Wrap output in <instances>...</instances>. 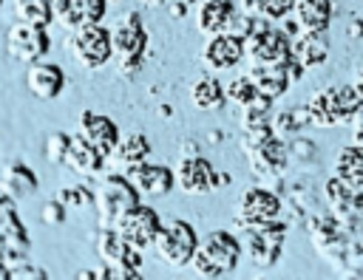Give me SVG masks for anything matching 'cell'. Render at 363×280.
<instances>
[{"mask_svg":"<svg viewBox=\"0 0 363 280\" xmlns=\"http://www.w3.org/2000/svg\"><path fill=\"white\" fill-rule=\"evenodd\" d=\"M326 209L337 218V223L349 235H360L363 232V189H349L340 201H335Z\"/></svg>","mask_w":363,"mask_h":280,"instance_id":"484cf974","label":"cell"},{"mask_svg":"<svg viewBox=\"0 0 363 280\" xmlns=\"http://www.w3.org/2000/svg\"><path fill=\"white\" fill-rule=\"evenodd\" d=\"M292 57L303 62V68H318L329 59V42L323 40V31H301L292 37Z\"/></svg>","mask_w":363,"mask_h":280,"instance_id":"cb8c5ba5","label":"cell"},{"mask_svg":"<svg viewBox=\"0 0 363 280\" xmlns=\"http://www.w3.org/2000/svg\"><path fill=\"white\" fill-rule=\"evenodd\" d=\"M108 3H119V0H108Z\"/></svg>","mask_w":363,"mask_h":280,"instance_id":"bcb514c9","label":"cell"},{"mask_svg":"<svg viewBox=\"0 0 363 280\" xmlns=\"http://www.w3.org/2000/svg\"><path fill=\"white\" fill-rule=\"evenodd\" d=\"M26 88H28V93H31L34 99L51 102V99H57V96L62 93V88H65V71H62L57 62H43V59H37V62H31V65L26 68Z\"/></svg>","mask_w":363,"mask_h":280,"instance_id":"d6986e66","label":"cell"},{"mask_svg":"<svg viewBox=\"0 0 363 280\" xmlns=\"http://www.w3.org/2000/svg\"><path fill=\"white\" fill-rule=\"evenodd\" d=\"M182 3H187V6H193V3H199V0H182Z\"/></svg>","mask_w":363,"mask_h":280,"instance_id":"f6af8a7d","label":"cell"},{"mask_svg":"<svg viewBox=\"0 0 363 280\" xmlns=\"http://www.w3.org/2000/svg\"><path fill=\"white\" fill-rule=\"evenodd\" d=\"M173 173H176V184L184 192H210V189H218V187L230 184L227 173H216L213 164L204 156H196V153L179 156Z\"/></svg>","mask_w":363,"mask_h":280,"instance_id":"8fae6325","label":"cell"},{"mask_svg":"<svg viewBox=\"0 0 363 280\" xmlns=\"http://www.w3.org/2000/svg\"><path fill=\"white\" fill-rule=\"evenodd\" d=\"M164 8L170 11V17H184V14L190 11V6H187V3H182V0H167V3H164Z\"/></svg>","mask_w":363,"mask_h":280,"instance_id":"b9f144b4","label":"cell"},{"mask_svg":"<svg viewBox=\"0 0 363 280\" xmlns=\"http://www.w3.org/2000/svg\"><path fill=\"white\" fill-rule=\"evenodd\" d=\"M272 102H275V99H269V96L258 93V96H255L250 105H244V107H241V116H238L241 130L269 124V122H272Z\"/></svg>","mask_w":363,"mask_h":280,"instance_id":"d6a6232c","label":"cell"},{"mask_svg":"<svg viewBox=\"0 0 363 280\" xmlns=\"http://www.w3.org/2000/svg\"><path fill=\"white\" fill-rule=\"evenodd\" d=\"M162 223H164V221L159 218V212H156L153 206L136 204L130 212L122 215V221H119L113 229H116L130 246H136V249L142 252V249H147V246L156 243V235H159Z\"/></svg>","mask_w":363,"mask_h":280,"instance_id":"5bb4252c","label":"cell"},{"mask_svg":"<svg viewBox=\"0 0 363 280\" xmlns=\"http://www.w3.org/2000/svg\"><path fill=\"white\" fill-rule=\"evenodd\" d=\"M332 0H295L292 17L298 20L301 31H326L332 23Z\"/></svg>","mask_w":363,"mask_h":280,"instance_id":"d4e9b609","label":"cell"},{"mask_svg":"<svg viewBox=\"0 0 363 280\" xmlns=\"http://www.w3.org/2000/svg\"><path fill=\"white\" fill-rule=\"evenodd\" d=\"M68 147H71V133H65V130H54V133L45 136V158H48L51 164H62Z\"/></svg>","mask_w":363,"mask_h":280,"instance_id":"d590c367","label":"cell"},{"mask_svg":"<svg viewBox=\"0 0 363 280\" xmlns=\"http://www.w3.org/2000/svg\"><path fill=\"white\" fill-rule=\"evenodd\" d=\"M96 252L108 266V280H139L142 255L113 226H102L96 235Z\"/></svg>","mask_w":363,"mask_h":280,"instance_id":"ba28073f","label":"cell"},{"mask_svg":"<svg viewBox=\"0 0 363 280\" xmlns=\"http://www.w3.org/2000/svg\"><path fill=\"white\" fill-rule=\"evenodd\" d=\"M238 6L252 17H261V20H269V23H281L284 17L292 14L295 0H238Z\"/></svg>","mask_w":363,"mask_h":280,"instance_id":"4dcf8cb0","label":"cell"},{"mask_svg":"<svg viewBox=\"0 0 363 280\" xmlns=\"http://www.w3.org/2000/svg\"><path fill=\"white\" fill-rule=\"evenodd\" d=\"M11 277H37V280H45L48 274L43 269H31V266H23V269H14Z\"/></svg>","mask_w":363,"mask_h":280,"instance_id":"60d3db41","label":"cell"},{"mask_svg":"<svg viewBox=\"0 0 363 280\" xmlns=\"http://www.w3.org/2000/svg\"><path fill=\"white\" fill-rule=\"evenodd\" d=\"M241 252H244V243L233 232L213 229L204 238H199V246H196V255L190 260V269L199 277H224L238 266Z\"/></svg>","mask_w":363,"mask_h":280,"instance_id":"6da1fadb","label":"cell"},{"mask_svg":"<svg viewBox=\"0 0 363 280\" xmlns=\"http://www.w3.org/2000/svg\"><path fill=\"white\" fill-rule=\"evenodd\" d=\"M281 195L269 187H250L241 192L238 204H235V226L244 229V226H252V223H264V221H272L281 215Z\"/></svg>","mask_w":363,"mask_h":280,"instance_id":"4fadbf2b","label":"cell"},{"mask_svg":"<svg viewBox=\"0 0 363 280\" xmlns=\"http://www.w3.org/2000/svg\"><path fill=\"white\" fill-rule=\"evenodd\" d=\"M224 91H227V102H233V105H238V107L250 105V102L258 96V88H255V82H252L247 74L230 79V82L224 85Z\"/></svg>","mask_w":363,"mask_h":280,"instance_id":"e575fe53","label":"cell"},{"mask_svg":"<svg viewBox=\"0 0 363 280\" xmlns=\"http://www.w3.org/2000/svg\"><path fill=\"white\" fill-rule=\"evenodd\" d=\"M54 198H60L65 206H85L94 198V192H88L85 187H62V189H57Z\"/></svg>","mask_w":363,"mask_h":280,"instance_id":"74e56055","label":"cell"},{"mask_svg":"<svg viewBox=\"0 0 363 280\" xmlns=\"http://www.w3.org/2000/svg\"><path fill=\"white\" fill-rule=\"evenodd\" d=\"M43 221H45V223H51V226L62 223V221H65V204H62L60 198L45 201V206H43Z\"/></svg>","mask_w":363,"mask_h":280,"instance_id":"f35d334b","label":"cell"},{"mask_svg":"<svg viewBox=\"0 0 363 280\" xmlns=\"http://www.w3.org/2000/svg\"><path fill=\"white\" fill-rule=\"evenodd\" d=\"M105 3L108 0H51V8L60 28L74 31L82 23H99L105 14Z\"/></svg>","mask_w":363,"mask_h":280,"instance_id":"ffe728a7","label":"cell"},{"mask_svg":"<svg viewBox=\"0 0 363 280\" xmlns=\"http://www.w3.org/2000/svg\"><path fill=\"white\" fill-rule=\"evenodd\" d=\"M111 42L116 57V71L122 76H136L142 68V54L147 48V31L136 11H125L116 17L111 28Z\"/></svg>","mask_w":363,"mask_h":280,"instance_id":"5b68a950","label":"cell"},{"mask_svg":"<svg viewBox=\"0 0 363 280\" xmlns=\"http://www.w3.org/2000/svg\"><path fill=\"white\" fill-rule=\"evenodd\" d=\"M77 133L99 153V156H111L113 153V147L119 144V127L108 119V116H102V113H94V110H82L79 113V119H77Z\"/></svg>","mask_w":363,"mask_h":280,"instance_id":"e0dca14e","label":"cell"},{"mask_svg":"<svg viewBox=\"0 0 363 280\" xmlns=\"http://www.w3.org/2000/svg\"><path fill=\"white\" fill-rule=\"evenodd\" d=\"M244 249L250 255V260L258 266V269H269L281 260V252H284V238H286V221H264V223H252V226H244Z\"/></svg>","mask_w":363,"mask_h":280,"instance_id":"9c48e42d","label":"cell"},{"mask_svg":"<svg viewBox=\"0 0 363 280\" xmlns=\"http://www.w3.org/2000/svg\"><path fill=\"white\" fill-rule=\"evenodd\" d=\"M247 161L258 178H281V173L289 164V141L281 136H272L258 147L247 150Z\"/></svg>","mask_w":363,"mask_h":280,"instance_id":"9a60e30c","label":"cell"},{"mask_svg":"<svg viewBox=\"0 0 363 280\" xmlns=\"http://www.w3.org/2000/svg\"><path fill=\"white\" fill-rule=\"evenodd\" d=\"M306 232L309 240L315 246V252L337 272L343 274L349 269V246H352V235L337 223V218L332 212H312L306 218Z\"/></svg>","mask_w":363,"mask_h":280,"instance_id":"277c9868","label":"cell"},{"mask_svg":"<svg viewBox=\"0 0 363 280\" xmlns=\"http://www.w3.org/2000/svg\"><path fill=\"white\" fill-rule=\"evenodd\" d=\"M125 175L130 178V184L145 198H164L176 187V173L170 167H164V164H147V161H142V164L125 170Z\"/></svg>","mask_w":363,"mask_h":280,"instance_id":"ac0fdd59","label":"cell"},{"mask_svg":"<svg viewBox=\"0 0 363 280\" xmlns=\"http://www.w3.org/2000/svg\"><path fill=\"white\" fill-rule=\"evenodd\" d=\"M65 48L71 51V57L88 68L96 71L102 68L111 57H113V42H111V28H105L102 23H82L74 31H68Z\"/></svg>","mask_w":363,"mask_h":280,"instance_id":"52a82bcc","label":"cell"},{"mask_svg":"<svg viewBox=\"0 0 363 280\" xmlns=\"http://www.w3.org/2000/svg\"><path fill=\"white\" fill-rule=\"evenodd\" d=\"M352 85H354V88H357V93L363 96V65L357 68V74H354V79H352Z\"/></svg>","mask_w":363,"mask_h":280,"instance_id":"7bdbcfd3","label":"cell"},{"mask_svg":"<svg viewBox=\"0 0 363 280\" xmlns=\"http://www.w3.org/2000/svg\"><path fill=\"white\" fill-rule=\"evenodd\" d=\"M289 158L301 161V164H315L318 161V144L312 139L303 136H292L289 139Z\"/></svg>","mask_w":363,"mask_h":280,"instance_id":"8d00e7d4","label":"cell"},{"mask_svg":"<svg viewBox=\"0 0 363 280\" xmlns=\"http://www.w3.org/2000/svg\"><path fill=\"white\" fill-rule=\"evenodd\" d=\"M139 189L130 184L125 173H102L94 187V206L99 226H116L125 212L139 204Z\"/></svg>","mask_w":363,"mask_h":280,"instance_id":"3957f363","label":"cell"},{"mask_svg":"<svg viewBox=\"0 0 363 280\" xmlns=\"http://www.w3.org/2000/svg\"><path fill=\"white\" fill-rule=\"evenodd\" d=\"M139 3H145V6H164L167 0H139Z\"/></svg>","mask_w":363,"mask_h":280,"instance_id":"ee69618b","label":"cell"},{"mask_svg":"<svg viewBox=\"0 0 363 280\" xmlns=\"http://www.w3.org/2000/svg\"><path fill=\"white\" fill-rule=\"evenodd\" d=\"M309 124H312V116H309L306 105H292V107H284V110H278L272 116V130L281 139L301 136V130H306Z\"/></svg>","mask_w":363,"mask_h":280,"instance_id":"f546056e","label":"cell"},{"mask_svg":"<svg viewBox=\"0 0 363 280\" xmlns=\"http://www.w3.org/2000/svg\"><path fill=\"white\" fill-rule=\"evenodd\" d=\"M14 17L34 25H48L54 20L51 0H14Z\"/></svg>","mask_w":363,"mask_h":280,"instance_id":"836d02e7","label":"cell"},{"mask_svg":"<svg viewBox=\"0 0 363 280\" xmlns=\"http://www.w3.org/2000/svg\"><path fill=\"white\" fill-rule=\"evenodd\" d=\"M332 173L337 178H343L349 187L363 189V141H352V144L340 147Z\"/></svg>","mask_w":363,"mask_h":280,"instance_id":"4316f807","label":"cell"},{"mask_svg":"<svg viewBox=\"0 0 363 280\" xmlns=\"http://www.w3.org/2000/svg\"><path fill=\"white\" fill-rule=\"evenodd\" d=\"M247 76L255 82L258 93H264V96H269V99L284 96L286 88L292 85V76H289L286 62H284V65H250V68H247Z\"/></svg>","mask_w":363,"mask_h":280,"instance_id":"603a6c76","label":"cell"},{"mask_svg":"<svg viewBox=\"0 0 363 280\" xmlns=\"http://www.w3.org/2000/svg\"><path fill=\"white\" fill-rule=\"evenodd\" d=\"M147 153H150V141H147V136L139 133V130H133V133H128V136L119 139V144L113 147V153H111L108 158H111L113 164H119L122 173H125V170L142 164V161L147 158Z\"/></svg>","mask_w":363,"mask_h":280,"instance_id":"83f0119b","label":"cell"},{"mask_svg":"<svg viewBox=\"0 0 363 280\" xmlns=\"http://www.w3.org/2000/svg\"><path fill=\"white\" fill-rule=\"evenodd\" d=\"M190 102L199 110H218L227 102V91L213 74H204L190 85Z\"/></svg>","mask_w":363,"mask_h":280,"instance_id":"f1b7e54d","label":"cell"},{"mask_svg":"<svg viewBox=\"0 0 363 280\" xmlns=\"http://www.w3.org/2000/svg\"><path fill=\"white\" fill-rule=\"evenodd\" d=\"M244 40L230 34V31H218V34H210L204 48H201V62L210 68V71H227V68H235L241 59H244Z\"/></svg>","mask_w":363,"mask_h":280,"instance_id":"2e32d148","label":"cell"},{"mask_svg":"<svg viewBox=\"0 0 363 280\" xmlns=\"http://www.w3.org/2000/svg\"><path fill=\"white\" fill-rule=\"evenodd\" d=\"M250 65H284L292 57V37L269 20H255L252 34L244 40Z\"/></svg>","mask_w":363,"mask_h":280,"instance_id":"8992f818","label":"cell"},{"mask_svg":"<svg viewBox=\"0 0 363 280\" xmlns=\"http://www.w3.org/2000/svg\"><path fill=\"white\" fill-rule=\"evenodd\" d=\"M346 37H349V40H363V17L352 14V17L346 20Z\"/></svg>","mask_w":363,"mask_h":280,"instance_id":"ab89813d","label":"cell"},{"mask_svg":"<svg viewBox=\"0 0 363 280\" xmlns=\"http://www.w3.org/2000/svg\"><path fill=\"white\" fill-rule=\"evenodd\" d=\"M306 107H309L312 124L318 127L352 124L363 107V96L357 93L354 85H326L306 99Z\"/></svg>","mask_w":363,"mask_h":280,"instance_id":"7a4b0ae2","label":"cell"},{"mask_svg":"<svg viewBox=\"0 0 363 280\" xmlns=\"http://www.w3.org/2000/svg\"><path fill=\"white\" fill-rule=\"evenodd\" d=\"M3 189H6L9 195H28V192L37 189V178H34V173H31L28 167L11 161V164H6V170H3Z\"/></svg>","mask_w":363,"mask_h":280,"instance_id":"1f68e13d","label":"cell"},{"mask_svg":"<svg viewBox=\"0 0 363 280\" xmlns=\"http://www.w3.org/2000/svg\"><path fill=\"white\" fill-rule=\"evenodd\" d=\"M105 156H99L77 130L71 133V147H68V153H65V167L71 170V173H77V175H82V178H99L102 175V170H105Z\"/></svg>","mask_w":363,"mask_h":280,"instance_id":"44dd1931","label":"cell"},{"mask_svg":"<svg viewBox=\"0 0 363 280\" xmlns=\"http://www.w3.org/2000/svg\"><path fill=\"white\" fill-rule=\"evenodd\" d=\"M51 48V40H48V31L45 25H34V23H11L9 34H6V51L11 59L17 62H37L48 54Z\"/></svg>","mask_w":363,"mask_h":280,"instance_id":"7c38bea8","label":"cell"},{"mask_svg":"<svg viewBox=\"0 0 363 280\" xmlns=\"http://www.w3.org/2000/svg\"><path fill=\"white\" fill-rule=\"evenodd\" d=\"M235 8H238L235 0H199L196 3V28L207 37L218 34V31L227 28Z\"/></svg>","mask_w":363,"mask_h":280,"instance_id":"7402d4cb","label":"cell"},{"mask_svg":"<svg viewBox=\"0 0 363 280\" xmlns=\"http://www.w3.org/2000/svg\"><path fill=\"white\" fill-rule=\"evenodd\" d=\"M156 252L159 257L173 266V269H182V266H190L193 255H196V246H199V235L196 229L182 221V218H170L162 223L159 235H156Z\"/></svg>","mask_w":363,"mask_h":280,"instance_id":"30bf717a","label":"cell"}]
</instances>
